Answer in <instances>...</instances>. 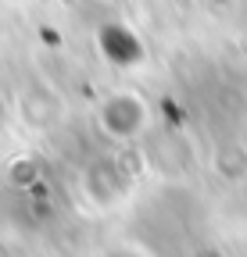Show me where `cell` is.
Returning <instances> with one entry per match:
<instances>
[{"label": "cell", "instance_id": "7a4b0ae2", "mask_svg": "<svg viewBox=\"0 0 247 257\" xmlns=\"http://www.w3.org/2000/svg\"><path fill=\"white\" fill-rule=\"evenodd\" d=\"M97 257H150L140 243H111V246H104Z\"/></svg>", "mask_w": 247, "mask_h": 257}, {"label": "cell", "instance_id": "6da1fadb", "mask_svg": "<svg viewBox=\"0 0 247 257\" xmlns=\"http://www.w3.org/2000/svg\"><path fill=\"white\" fill-rule=\"evenodd\" d=\"M97 125H101L104 136H111L118 143H129L150 125V111L140 100V93H115V96H108V100L101 104Z\"/></svg>", "mask_w": 247, "mask_h": 257}]
</instances>
